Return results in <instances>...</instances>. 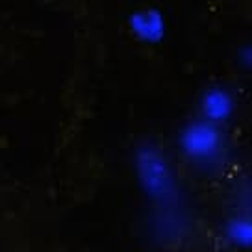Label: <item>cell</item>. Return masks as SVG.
<instances>
[{
    "label": "cell",
    "mask_w": 252,
    "mask_h": 252,
    "mask_svg": "<svg viewBox=\"0 0 252 252\" xmlns=\"http://www.w3.org/2000/svg\"><path fill=\"white\" fill-rule=\"evenodd\" d=\"M182 154L195 163H213L224 152V135L220 125L208 119L191 121L178 137Z\"/></svg>",
    "instance_id": "obj_1"
},
{
    "label": "cell",
    "mask_w": 252,
    "mask_h": 252,
    "mask_svg": "<svg viewBox=\"0 0 252 252\" xmlns=\"http://www.w3.org/2000/svg\"><path fill=\"white\" fill-rule=\"evenodd\" d=\"M200 108H202V117L215 123V125H222L232 115L234 100H232V96H230V93L226 89H222V87H212V89H208L202 94Z\"/></svg>",
    "instance_id": "obj_3"
},
{
    "label": "cell",
    "mask_w": 252,
    "mask_h": 252,
    "mask_svg": "<svg viewBox=\"0 0 252 252\" xmlns=\"http://www.w3.org/2000/svg\"><path fill=\"white\" fill-rule=\"evenodd\" d=\"M128 26L135 37L147 45H158L165 37V21L159 11L152 8L132 13L128 19Z\"/></svg>",
    "instance_id": "obj_2"
},
{
    "label": "cell",
    "mask_w": 252,
    "mask_h": 252,
    "mask_svg": "<svg viewBox=\"0 0 252 252\" xmlns=\"http://www.w3.org/2000/svg\"><path fill=\"white\" fill-rule=\"evenodd\" d=\"M224 234L236 247L252 249V219L236 217V219L228 220Z\"/></svg>",
    "instance_id": "obj_4"
}]
</instances>
